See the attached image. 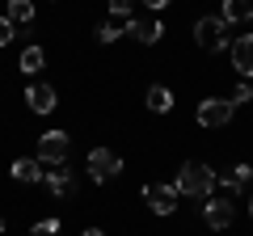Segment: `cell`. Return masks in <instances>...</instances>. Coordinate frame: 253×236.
I'll return each mask as SVG.
<instances>
[{
    "instance_id": "52a82bcc",
    "label": "cell",
    "mask_w": 253,
    "mask_h": 236,
    "mask_svg": "<svg viewBox=\"0 0 253 236\" xmlns=\"http://www.w3.org/2000/svg\"><path fill=\"white\" fill-rule=\"evenodd\" d=\"M42 182H46V190H51L55 198H68V194H76V177H72V169H68V164H55V169H46V173H42Z\"/></svg>"
},
{
    "instance_id": "7a4b0ae2",
    "label": "cell",
    "mask_w": 253,
    "mask_h": 236,
    "mask_svg": "<svg viewBox=\"0 0 253 236\" xmlns=\"http://www.w3.org/2000/svg\"><path fill=\"white\" fill-rule=\"evenodd\" d=\"M194 42H199L207 55L224 51V46H228V26H224V17H199V21H194Z\"/></svg>"
},
{
    "instance_id": "3957f363",
    "label": "cell",
    "mask_w": 253,
    "mask_h": 236,
    "mask_svg": "<svg viewBox=\"0 0 253 236\" xmlns=\"http://www.w3.org/2000/svg\"><path fill=\"white\" fill-rule=\"evenodd\" d=\"M232 118H236V106L228 97H207L199 106V127L203 131H219V127H228Z\"/></svg>"
},
{
    "instance_id": "d4e9b609",
    "label": "cell",
    "mask_w": 253,
    "mask_h": 236,
    "mask_svg": "<svg viewBox=\"0 0 253 236\" xmlns=\"http://www.w3.org/2000/svg\"><path fill=\"white\" fill-rule=\"evenodd\" d=\"M0 236H4V219H0Z\"/></svg>"
},
{
    "instance_id": "5bb4252c",
    "label": "cell",
    "mask_w": 253,
    "mask_h": 236,
    "mask_svg": "<svg viewBox=\"0 0 253 236\" xmlns=\"http://www.w3.org/2000/svg\"><path fill=\"white\" fill-rule=\"evenodd\" d=\"M126 30H131V34H135L144 46L161 42V34H165V30H161V21H126Z\"/></svg>"
},
{
    "instance_id": "44dd1931",
    "label": "cell",
    "mask_w": 253,
    "mask_h": 236,
    "mask_svg": "<svg viewBox=\"0 0 253 236\" xmlns=\"http://www.w3.org/2000/svg\"><path fill=\"white\" fill-rule=\"evenodd\" d=\"M241 101H253V89H249V80H241L232 89V106H241Z\"/></svg>"
},
{
    "instance_id": "8992f818",
    "label": "cell",
    "mask_w": 253,
    "mask_h": 236,
    "mask_svg": "<svg viewBox=\"0 0 253 236\" xmlns=\"http://www.w3.org/2000/svg\"><path fill=\"white\" fill-rule=\"evenodd\" d=\"M177 198H181L177 186H169V182H148L144 186V202L156 215H173V211H177Z\"/></svg>"
},
{
    "instance_id": "4fadbf2b",
    "label": "cell",
    "mask_w": 253,
    "mask_h": 236,
    "mask_svg": "<svg viewBox=\"0 0 253 236\" xmlns=\"http://www.w3.org/2000/svg\"><path fill=\"white\" fill-rule=\"evenodd\" d=\"M219 17H224V26L253 21V4H249V0H224V4H219Z\"/></svg>"
},
{
    "instance_id": "603a6c76",
    "label": "cell",
    "mask_w": 253,
    "mask_h": 236,
    "mask_svg": "<svg viewBox=\"0 0 253 236\" xmlns=\"http://www.w3.org/2000/svg\"><path fill=\"white\" fill-rule=\"evenodd\" d=\"M139 4H148V9H165L169 0H139Z\"/></svg>"
},
{
    "instance_id": "8fae6325",
    "label": "cell",
    "mask_w": 253,
    "mask_h": 236,
    "mask_svg": "<svg viewBox=\"0 0 253 236\" xmlns=\"http://www.w3.org/2000/svg\"><path fill=\"white\" fill-rule=\"evenodd\" d=\"M219 182H224L228 194H245V190H249V182H253V169H249V164H232Z\"/></svg>"
},
{
    "instance_id": "277c9868",
    "label": "cell",
    "mask_w": 253,
    "mask_h": 236,
    "mask_svg": "<svg viewBox=\"0 0 253 236\" xmlns=\"http://www.w3.org/2000/svg\"><path fill=\"white\" fill-rule=\"evenodd\" d=\"M68 152H72V139L63 135V131H42L38 135V160L42 164H68Z\"/></svg>"
},
{
    "instance_id": "d6986e66",
    "label": "cell",
    "mask_w": 253,
    "mask_h": 236,
    "mask_svg": "<svg viewBox=\"0 0 253 236\" xmlns=\"http://www.w3.org/2000/svg\"><path fill=\"white\" fill-rule=\"evenodd\" d=\"M118 38H123V26H118V21H110V26H101V30H97V42H106V46H110V42H118Z\"/></svg>"
},
{
    "instance_id": "9a60e30c",
    "label": "cell",
    "mask_w": 253,
    "mask_h": 236,
    "mask_svg": "<svg viewBox=\"0 0 253 236\" xmlns=\"http://www.w3.org/2000/svg\"><path fill=\"white\" fill-rule=\"evenodd\" d=\"M4 17H9L13 26H30V21H34V0H9Z\"/></svg>"
},
{
    "instance_id": "5b68a950",
    "label": "cell",
    "mask_w": 253,
    "mask_h": 236,
    "mask_svg": "<svg viewBox=\"0 0 253 236\" xmlns=\"http://www.w3.org/2000/svg\"><path fill=\"white\" fill-rule=\"evenodd\" d=\"M118 169H123L118 152H110V148H93V152H89V177H93L97 186L114 182V177H118Z\"/></svg>"
},
{
    "instance_id": "6da1fadb",
    "label": "cell",
    "mask_w": 253,
    "mask_h": 236,
    "mask_svg": "<svg viewBox=\"0 0 253 236\" xmlns=\"http://www.w3.org/2000/svg\"><path fill=\"white\" fill-rule=\"evenodd\" d=\"M215 182H219L215 169H207V164H199V160H186L177 169V182H173V186H177L181 198H211Z\"/></svg>"
},
{
    "instance_id": "484cf974",
    "label": "cell",
    "mask_w": 253,
    "mask_h": 236,
    "mask_svg": "<svg viewBox=\"0 0 253 236\" xmlns=\"http://www.w3.org/2000/svg\"><path fill=\"white\" fill-rule=\"evenodd\" d=\"M249 215H253V198H249Z\"/></svg>"
},
{
    "instance_id": "ac0fdd59",
    "label": "cell",
    "mask_w": 253,
    "mask_h": 236,
    "mask_svg": "<svg viewBox=\"0 0 253 236\" xmlns=\"http://www.w3.org/2000/svg\"><path fill=\"white\" fill-rule=\"evenodd\" d=\"M30 236H59V219H38L30 228Z\"/></svg>"
},
{
    "instance_id": "cb8c5ba5",
    "label": "cell",
    "mask_w": 253,
    "mask_h": 236,
    "mask_svg": "<svg viewBox=\"0 0 253 236\" xmlns=\"http://www.w3.org/2000/svg\"><path fill=\"white\" fill-rule=\"evenodd\" d=\"M81 236H106V232H101V228H84Z\"/></svg>"
},
{
    "instance_id": "ba28073f",
    "label": "cell",
    "mask_w": 253,
    "mask_h": 236,
    "mask_svg": "<svg viewBox=\"0 0 253 236\" xmlns=\"http://www.w3.org/2000/svg\"><path fill=\"white\" fill-rule=\"evenodd\" d=\"M232 202L228 198H207V211H203V219H207V228H215V232H224V228H232Z\"/></svg>"
},
{
    "instance_id": "9c48e42d",
    "label": "cell",
    "mask_w": 253,
    "mask_h": 236,
    "mask_svg": "<svg viewBox=\"0 0 253 236\" xmlns=\"http://www.w3.org/2000/svg\"><path fill=\"white\" fill-rule=\"evenodd\" d=\"M228 51H232V68H236V72H241V76H253V34H241Z\"/></svg>"
},
{
    "instance_id": "e0dca14e",
    "label": "cell",
    "mask_w": 253,
    "mask_h": 236,
    "mask_svg": "<svg viewBox=\"0 0 253 236\" xmlns=\"http://www.w3.org/2000/svg\"><path fill=\"white\" fill-rule=\"evenodd\" d=\"M42 64H46V55H42V46H26L21 51V59H17V68L26 76H34V72H42Z\"/></svg>"
},
{
    "instance_id": "7c38bea8",
    "label": "cell",
    "mask_w": 253,
    "mask_h": 236,
    "mask_svg": "<svg viewBox=\"0 0 253 236\" xmlns=\"http://www.w3.org/2000/svg\"><path fill=\"white\" fill-rule=\"evenodd\" d=\"M13 182H26V186H34V182H42V160H26V156H21V160H13Z\"/></svg>"
},
{
    "instance_id": "ffe728a7",
    "label": "cell",
    "mask_w": 253,
    "mask_h": 236,
    "mask_svg": "<svg viewBox=\"0 0 253 236\" xmlns=\"http://www.w3.org/2000/svg\"><path fill=\"white\" fill-rule=\"evenodd\" d=\"M131 4H135V0H110V13H114V17H126V21H131Z\"/></svg>"
},
{
    "instance_id": "30bf717a",
    "label": "cell",
    "mask_w": 253,
    "mask_h": 236,
    "mask_svg": "<svg viewBox=\"0 0 253 236\" xmlns=\"http://www.w3.org/2000/svg\"><path fill=\"white\" fill-rule=\"evenodd\" d=\"M26 101H30L34 114H51V110H55V89H51V84H30Z\"/></svg>"
},
{
    "instance_id": "7402d4cb",
    "label": "cell",
    "mask_w": 253,
    "mask_h": 236,
    "mask_svg": "<svg viewBox=\"0 0 253 236\" xmlns=\"http://www.w3.org/2000/svg\"><path fill=\"white\" fill-rule=\"evenodd\" d=\"M9 42H13V21L0 17V46H9Z\"/></svg>"
},
{
    "instance_id": "2e32d148",
    "label": "cell",
    "mask_w": 253,
    "mask_h": 236,
    "mask_svg": "<svg viewBox=\"0 0 253 236\" xmlns=\"http://www.w3.org/2000/svg\"><path fill=\"white\" fill-rule=\"evenodd\" d=\"M148 110H152V114H169L173 110V93L165 89V84H152V89H148Z\"/></svg>"
}]
</instances>
